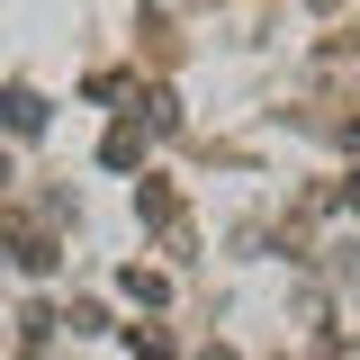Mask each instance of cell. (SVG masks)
Instances as JSON below:
<instances>
[{
	"instance_id": "obj_1",
	"label": "cell",
	"mask_w": 360,
	"mask_h": 360,
	"mask_svg": "<svg viewBox=\"0 0 360 360\" xmlns=\"http://www.w3.org/2000/svg\"><path fill=\"white\" fill-rule=\"evenodd\" d=\"M99 162H108V172H127V162H144V127H117V135H108V153H99Z\"/></svg>"
},
{
	"instance_id": "obj_2",
	"label": "cell",
	"mask_w": 360,
	"mask_h": 360,
	"mask_svg": "<svg viewBox=\"0 0 360 360\" xmlns=\"http://www.w3.org/2000/svg\"><path fill=\"white\" fill-rule=\"evenodd\" d=\"M127 342H135V360H172V342H162V333H153V324H135Z\"/></svg>"
}]
</instances>
